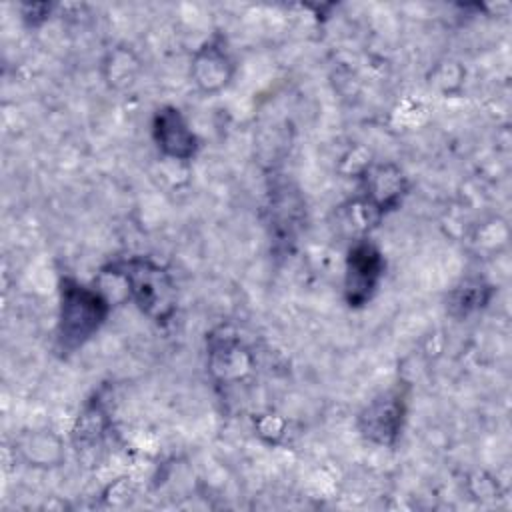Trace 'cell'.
Listing matches in <instances>:
<instances>
[{"label":"cell","mask_w":512,"mask_h":512,"mask_svg":"<svg viewBox=\"0 0 512 512\" xmlns=\"http://www.w3.org/2000/svg\"><path fill=\"white\" fill-rule=\"evenodd\" d=\"M118 278L138 304V308L156 322H166L176 310V286L170 274L148 258H130L110 266V272Z\"/></svg>","instance_id":"obj_1"},{"label":"cell","mask_w":512,"mask_h":512,"mask_svg":"<svg viewBox=\"0 0 512 512\" xmlns=\"http://www.w3.org/2000/svg\"><path fill=\"white\" fill-rule=\"evenodd\" d=\"M384 274V258L380 250L368 242H356L346 258L344 274V294L350 306L366 304L378 288V282Z\"/></svg>","instance_id":"obj_3"},{"label":"cell","mask_w":512,"mask_h":512,"mask_svg":"<svg viewBox=\"0 0 512 512\" xmlns=\"http://www.w3.org/2000/svg\"><path fill=\"white\" fill-rule=\"evenodd\" d=\"M404 188H406V182H404L400 168H396L392 164L376 166V168L368 170L366 204L372 206L378 214H382L384 210H388L400 202Z\"/></svg>","instance_id":"obj_7"},{"label":"cell","mask_w":512,"mask_h":512,"mask_svg":"<svg viewBox=\"0 0 512 512\" xmlns=\"http://www.w3.org/2000/svg\"><path fill=\"white\" fill-rule=\"evenodd\" d=\"M52 444H58V438L50 436L48 432L44 434H32L28 438H22L20 442V450L22 454L30 460V462H40V464H54L62 458V452H54V450H44L46 446H52Z\"/></svg>","instance_id":"obj_9"},{"label":"cell","mask_w":512,"mask_h":512,"mask_svg":"<svg viewBox=\"0 0 512 512\" xmlns=\"http://www.w3.org/2000/svg\"><path fill=\"white\" fill-rule=\"evenodd\" d=\"M232 76V60L220 40H210L192 58V78L204 92L222 90Z\"/></svg>","instance_id":"obj_6"},{"label":"cell","mask_w":512,"mask_h":512,"mask_svg":"<svg viewBox=\"0 0 512 512\" xmlns=\"http://www.w3.org/2000/svg\"><path fill=\"white\" fill-rule=\"evenodd\" d=\"M212 370L222 378V380H234L240 378L244 370H248L250 360L246 352L240 348L238 342L234 340H220L212 348Z\"/></svg>","instance_id":"obj_8"},{"label":"cell","mask_w":512,"mask_h":512,"mask_svg":"<svg viewBox=\"0 0 512 512\" xmlns=\"http://www.w3.org/2000/svg\"><path fill=\"white\" fill-rule=\"evenodd\" d=\"M404 394L400 390H388L374 398L358 418L360 430L366 438L378 444H394L404 422Z\"/></svg>","instance_id":"obj_4"},{"label":"cell","mask_w":512,"mask_h":512,"mask_svg":"<svg viewBox=\"0 0 512 512\" xmlns=\"http://www.w3.org/2000/svg\"><path fill=\"white\" fill-rule=\"evenodd\" d=\"M152 136L158 150L172 160H190L196 154V134L190 130L182 112L174 106H166L156 112Z\"/></svg>","instance_id":"obj_5"},{"label":"cell","mask_w":512,"mask_h":512,"mask_svg":"<svg viewBox=\"0 0 512 512\" xmlns=\"http://www.w3.org/2000/svg\"><path fill=\"white\" fill-rule=\"evenodd\" d=\"M110 302L96 290L82 286L76 280L64 278L60 288L58 316V346L62 352H74L98 332L106 320Z\"/></svg>","instance_id":"obj_2"}]
</instances>
